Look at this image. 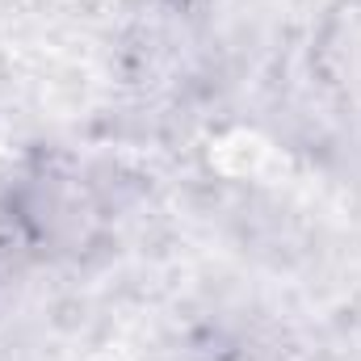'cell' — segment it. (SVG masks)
<instances>
[{
	"label": "cell",
	"instance_id": "1",
	"mask_svg": "<svg viewBox=\"0 0 361 361\" xmlns=\"http://www.w3.org/2000/svg\"><path fill=\"white\" fill-rule=\"evenodd\" d=\"M4 202L21 219L38 261H80L105 244L109 206L97 185L63 156L34 160L4 189Z\"/></svg>",
	"mask_w": 361,
	"mask_h": 361
},
{
	"label": "cell",
	"instance_id": "2",
	"mask_svg": "<svg viewBox=\"0 0 361 361\" xmlns=\"http://www.w3.org/2000/svg\"><path fill=\"white\" fill-rule=\"evenodd\" d=\"M311 72L341 101H361V0H332L311 30Z\"/></svg>",
	"mask_w": 361,
	"mask_h": 361
}]
</instances>
